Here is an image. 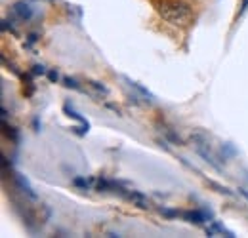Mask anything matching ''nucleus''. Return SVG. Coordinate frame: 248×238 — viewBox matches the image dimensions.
I'll return each mask as SVG.
<instances>
[{"label":"nucleus","mask_w":248,"mask_h":238,"mask_svg":"<svg viewBox=\"0 0 248 238\" xmlns=\"http://www.w3.org/2000/svg\"><path fill=\"white\" fill-rule=\"evenodd\" d=\"M12 12H14V15L17 17V19H21V21H25V19H29L32 15V8L29 4H25V2H19V4H16L14 8H12Z\"/></svg>","instance_id":"4"},{"label":"nucleus","mask_w":248,"mask_h":238,"mask_svg":"<svg viewBox=\"0 0 248 238\" xmlns=\"http://www.w3.org/2000/svg\"><path fill=\"white\" fill-rule=\"evenodd\" d=\"M193 143H195V149H197V152L206 160V162H210L216 170H219V164L216 162V156L210 152V149H208V143H206V139L202 137V135H195L193 137Z\"/></svg>","instance_id":"2"},{"label":"nucleus","mask_w":248,"mask_h":238,"mask_svg":"<svg viewBox=\"0 0 248 238\" xmlns=\"http://www.w3.org/2000/svg\"><path fill=\"white\" fill-rule=\"evenodd\" d=\"M239 193H241V194H243V196L248 200V191H245V189H239Z\"/></svg>","instance_id":"6"},{"label":"nucleus","mask_w":248,"mask_h":238,"mask_svg":"<svg viewBox=\"0 0 248 238\" xmlns=\"http://www.w3.org/2000/svg\"><path fill=\"white\" fill-rule=\"evenodd\" d=\"M156 12L166 23L174 27H187L193 23V10L184 2H174V0L158 2Z\"/></svg>","instance_id":"1"},{"label":"nucleus","mask_w":248,"mask_h":238,"mask_svg":"<svg viewBox=\"0 0 248 238\" xmlns=\"http://www.w3.org/2000/svg\"><path fill=\"white\" fill-rule=\"evenodd\" d=\"M186 219H189L191 223H197V225H201V223H204L206 221V215L204 213H201V211H187V213H182Z\"/></svg>","instance_id":"5"},{"label":"nucleus","mask_w":248,"mask_h":238,"mask_svg":"<svg viewBox=\"0 0 248 238\" xmlns=\"http://www.w3.org/2000/svg\"><path fill=\"white\" fill-rule=\"evenodd\" d=\"M124 198H128L134 206H138V208H141V209L151 208V202L147 200V196H143V194L138 193V191H126V193H124Z\"/></svg>","instance_id":"3"}]
</instances>
